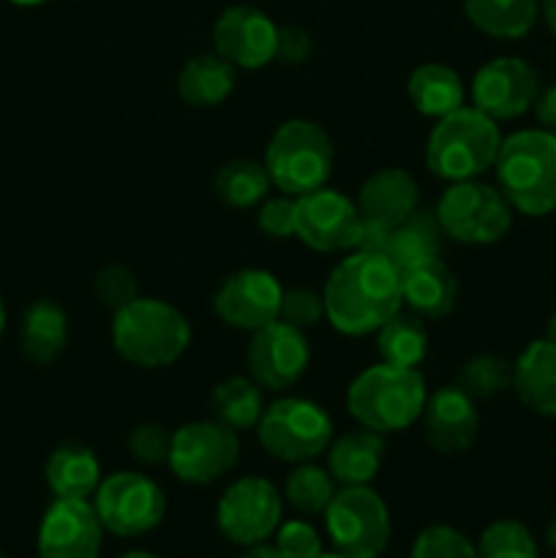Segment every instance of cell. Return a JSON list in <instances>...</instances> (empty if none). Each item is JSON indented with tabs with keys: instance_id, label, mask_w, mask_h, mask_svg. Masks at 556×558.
Wrapping results in <instances>:
<instances>
[{
	"instance_id": "6da1fadb",
	"label": "cell",
	"mask_w": 556,
	"mask_h": 558,
	"mask_svg": "<svg viewBox=\"0 0 556 558\" xmlns=\"http://www.w3.org/2000/svg\"><path fill=\"white\" fill-rule=\"evenodd\" d=\"M322 298L333 330L347 338L368 336L403 308L401 272L387 256L349 251L327 276Z\"/></svg>"
},
{
	"instance_id": "7a4b0ae2",
	"label": "cell",
	"mask_w": 556,
	"mask_h": 558,
	"mask_svg": "<svg viewBox=\"0 0 556 558\" xmlns=\"http://www.w3.org/2000/svg\"><path fill=\"white\" fill-rule=\"evenodd\" d=\"M494 169L496 189L512 213L543 218L556 210V131L523 129L505 136Z\"/></svg>"
},
{
	"instance_id": "3957f363",
	"label": "cell",
	"mask_w": 556,
	"mask_h": 558,
	"mask_svg": "<svg viewBox=\"0 0 556 558\" xmlns=\"http://www.w3.org/2000/svg\"><path fill=\"white\" fill-rule=\"evenodd\" d=\"M112 347L136 368H169L191 347V325L183 311L158 298H136L114 311Z\"/></svg>"
},
{
	"instance_id": "277c9868",
	"label": "cell",
	"mask_w": 556,
	"mask_h": 558,
	"mask_svg": "<svg viewBox=\"0 0 556 558\" xmlns=\"http://www.w3.org/2000/svg\"><path fill=\"white\" fill-rule=\"evenodd\" d=\"M501 131L494 118L474 104H463L456 112L436 120L425 142V167L434 178L447 183L478 180L494 169L501 147Z\"/></svg>"
},
{
	"instance_id": "5b68a950",
	"label": "cell",
	"mask_w": 556,
	"mask_h": 558,
	"mask_svg": "<svg viewBox=\"0 0 556 558\" xmlns=\"http://www.w3.org/2000/svg\"><path fill=\"white\" fill-rule=\"evenodd\" d=\"M428 401L420 368L371 365L360 371L347 390V409L363 428L376 434H398L414 425Z\"/></svg>"
},
{
	"instance_id": "8992f818",
	"label": "cell",
	"mask_w": 556,
	"mask_h": 558,
	"mask_svg": "<svg viewBox=\"0 0 556 558\" xmlns=\"http://www.w3.org/2000/svg\"><path fill=\"white\" fill-rule=\"evenodd\" d=\"M262 163L270 174L273 189L289 196H303L325 189L336 167V147L319 123L294 118L273 131Z\"/></svg>"
},
{
	"instance_id": "52a82bcc",
	"label": "cell",
	"mask_w": 556,
	"mask_h": 558,
	"mask_svg": "<svg viewBox=\"0 0 556 558\" xmlns=\"http://www.w3.org/2000/svg\"><path fill=\"white\" fill-rule=\"evenodd\" d=\"M262 450L283 463L316 461L333 441V420L311 398H278L256 423Z\"/></svg>"
},
{
	"instance_id": "ba28073f",
	"label": "cell",
	"mask_w": 556,
	"mask_h": 558,
	"mask_svg": "<svg viewBox=\"0 0 556 558\" xmlns=\"http://www.w3.org/2000/svg\"><path fill=\"white\" fill-rule=\"evenodd\" d=\"M434 213L445 238L461 245H494L512 227L510 202L496 185L480 180L447 185Z\"/></svg>"
},
{
	"instance_id": "9c48e42d",
	"label": "cell",
	"mask_w": 556,
	"mask_h": 558,
	"mask_svg": "<svg viewBox=\"0 0 556 558\" xmlns=\"http://www.w3.org/2000/svg\"><path fill=\"white\" fill-rule=\"evenodd\" d=\"M325 529L336 554L379 558L390 545V510L371 485H341L325 510Z\"/></svg>"
},
{
	"instance_id": "30bf717a",
	"label": "cell",
	"mask_w": 556,
	"mask_h": 558,
	"mask_svg": "<svg viewBox=\"0 0 556 558\" xmlns=\"http://www.w3.org/2000/svg\"><path fill=\"white\" fill-rule=\"evenodd\" d=\"M93 507L104 532L131 539L161 526L167 515V496L147 474L114 472L101 480L93 494Z\"/></svg>"
},
{
	"instance_id": "8fae6325",
	"label": "cell",
	"mask_w": 556,
	"mask_h": 558,
	"mask_svg": "<svg viewBox=\"0 0 556 558\" xmlns=\"http://www.w3.org/2000/svg\"><path fill=\"white\" fill-rule=\"evenodd\" d=\"M240 461L238 430L218 420H194L172 434L167 466L185 485H213Z\"/></svg>"
},
{
	"instance_id": "7c38bea8",
	"label": "cell",
	"mask_w": 556,
	"mask_h": 558,
	"mask_svg": "<svg viewBox=\"0 0 556 558\" xmlns=\"http://www.w3.org/2000/svg\"><path fill=\"white\" fill-rule=\"evenodd\" d=\"M283 521V496L267 477H240L216 505V526L232 545L249 548L270 539Z\"/></svg>"
},
{
	"instance_id": "4fadbf2b",
	"label": "cell",
	"mask_w": 556,
	"mask_h": 558,
	"mask_svg": "<svg viewBox=\"0 0 556 558\" xmlns=\"http://www.w3.org/2000/svg\"><path fill=\"white\" fill-rule=\"evenodd\" d=\"M309 365V338L298 327L276 319L262 330L251 332L249 349H245V368L262 390H289L303 379Z\"/></svg>"
},
{
	"instance_id": "5bb4252c",
	"label": "cell",
	"mask_w": 556,
	"mask_h": 558,
	"mask_svg": "<svg viewBox=\"0 0 556 558\" xmlns=\"http://www.w3.org/2000/svg\"><path fill=\"white\" fill-rule=\"evenodd\" d=\"M283 287L270 270L245 267L223 278L213 294V311L232 330L256 332L281 314Z\"/></svg>"
},
{
	"instance_id": "9a60e30c",
	"label": "cell",
	"mask_w": 556,
	"mask_h": 558,
	"mask_svg": "<svg viewBox=\"0 0 556 558\" xmlns=\"http://www.w3.org/2000/svg\"><path fill=\"white\" fill-rule=\"evenodd\" d=\"M360 221H363V216L358 210V202L325 185V189L298 196L294 238L309 245L311 251H316V254L352 251Z\"/></svg>"
},
{
	"instance_id": "2e32d148",
	"label": "cell",
	"mask_w": 556,
	"mask_h": 558,
	"mask_svg": "<svg viewBox=\"0 0 556 558\" xmlns=\"http://www.w3.org/2000/svg\"><path fill=\"white\" fill-rule=\"evenodd\" d=\"M537 90V71L523 58H510V54L480 65L472 85H469V96H472L474 107L488 114V118H494L496 123L516 120L523 112H529Z\"/></svg>"
},
{
	"instance_id": "e0dca14e",
	"label": "cell",
	"mask_w": 556,
	"mask_h": 558,
	"mask_svg": "<svg viewBox=\"0 0 556 558\" xmlns=\"http://www.w3.org/2000/svg\"><path fill=\"white\" fill-rule=\"evenodd\" d=\"M278 25L256 5H229L213 25V52L243 71L265 69L276 60Z\"/></svg>"
},
{
	"instance_id": "ac0fdd59",
	"label": "cell",
	"mask_w": 556,
	"mask_h": 558,
	"mask_svg": "<svg viewBox=\"0 0 556 558\" xmlns=\"http://www.w3.org/2000/svg\"><path fill=\"white\" fill-rule=\"evenodd\" d=\"M104 526L90 499H55L38 526V558H98Z\"/></svg>"
},
{
	"instance_id": "d6986e66",
	"label": "cell",
	"mask_w": 556,
	"mask_h": 558,
	"mask_svg": "<svg viewBox=\"0 0 556 558\" xmlns=\"http://www.w3.org/2000/svg\"><path fill=\"white\" fill-rule=\"evenodd\" d=\"M418 423L431 450L439 456H461L478 441V401L458 385H445L428 392Z\"/></svg>"
},
{
	"instance_id": "ffe728a7",
	"label": "cell",
	"mask_w": 556,
	"mask_h": 558,
	"mask_svg": "<svg viewBox=\"0 0 556 558\" xmlns=\"http://www.w3.org/2000/svg\"><path fill=\"white\" fill-rule=\"evenodd\" d=\"M354 202H358L360 216L392 229L420 207L418 180L401 167L376 169L363 180Z\"/></svg>"
},
{
	"instance_id": "44dd1931",
	"label": "cell",
	"mask_w": 556,
	"mask_h": 558,
	"mask_svg": "<svg viewBox=\"0 0 556 558\" xmlns=\"http://www.w3.org/2000/svg\"><path fill=\"white\" fill-rule=\"evenodd\" d=\"M401 300L403 308L418 314L420 319H445L458 305L456 272L439 256L428 262H420V265L401 272Z\"/></svg>"
},
{
	"instance_id": "7402d4cb",
	"label": "cell",
	"mask_w": 556,
	"mask_h": 558,
	"mask_svg": "<svg viewBox=\"0 0 556 558\" xmlns=\"http://www.w3.org/2000/svg\"><path fill=\"white\" fill-rule=\"evenodd\" d=\"M512 390L540 417H556V343L532 341L512 363Z\"/></svg>"
},
{
	"instance_id": "603a6c76",
	"label": "cell",
	"mask_w": 556,
	"mask_h": 558,
	"mask_svg": "<svg viewBox=\"0 0 556 558\" xmlns=\"http://www.w3.org/2000/svg\"><path fill=\"white\" fill-rule=\"evenodd\" d=\"M385 461V436L360 425L327 447V472L341 485H371Z\"/></svg>"
},
{
	"instance_id": "cb8c5ba5",
	"label": "cell",
	"mask_w": 556,
	"mask_h": 558,
	"mask_svg": "<svg viewBox=\"0 0 556 558\" xmlns=\"http://www.w3.org/2000/svg\"><path fill=\"white\" fill-rule=\"evenodd\" d=\"M69 314L55 300H33L22 314L20 349L33 365H52L69 347Z\"/></svg>"
},
{
	"instance_id": "d4e9b609",
	"label": "cell",
	"mask_w": 556,
	"mask_h": 558,
	"mask_svg": "<svg viewBox=\"0 0 556 558\" xmlns=\"http://www.w3.org/2000/svg\"><path fill=\"white\" fill-rule=\"evenodd\" d=\"M44 477L55 499H93L104 474L90 447L80 441H65L49 452Z\"/></svg>"
},
{
	"instance_id": "484cf974",
	"label": "cell",
	"mask_w": 556,
	"mask_h": 558,
	"mask_svg": "<svg viewBox=\"0 0 556 558\" xmlns=\"http://www.w3.org/2000/svg\"><path fill=\"white\" fill-rule=\"evenodd\" d=\"M238 87V69L218 52L194 54L178 74V96L194 109L221 107Z\"/></svg>"
},
{
	"instance_id": "4316f807",
	"label": "cell",
	"mask_w": 556,
	"mask_h": 558,
	"mask_svg": "<svg viewBox=\"0 0 556 558\" xmlns=\"http://www.w3.org/2000/svg\"><path fill=\"white\" fill-rule=\"evenodd\" d=\"M442 240H445V232L436 221V213L418 207L412 216L390 229L385 256L398 272H403L420 262L436 259L442 251Z\"/></svg>"
},
{
	"instance_id": "83f0119b",
	"label": "cell",
	"mask_w": 556,
	"mask_h": 558,
	"mask_svg": "<svg viewBox=\"0 0 556 558\" xmlns=\"http://www.w3.org/2000/svg\"><path fill=\"white\" fill-rule=\"evenodd\" d=\"M407 96L420 114L439 120L463 107V82L452 65L431 60L409 74Z\"/></svg>"
},
{
	"instance_id": "f1b7e54d",
	"label": "cell",
	"mask_w": 556,
	"mask_h": 558,
	"mask_svg": "<svg viewBox=\"0 0 556 558\" xmlns=\"http://www.w3.org/2000/svg\"><path fill=\"white\" fill-rule=\"evenodd\" d=\"M463 11L485 36L518 41L537 22L540 0H463Z\"/></svg>"
},
{
	"instance_id": "f546056e",
	"label": "cell",
	"mask_w": 556,
	"mask_h": 558,
	"mask_svg": "<svg viewBox=\"0 0 556 558\" xmlns=\"http://www.w3.org/2000/svg\"><path fill=\"white\" fill-rule=\"evenodd\" d=\"M428 327L412 311H398L376 330V352L382 363L398 368H420L428 357Z\"/></svg>"
},
{
	"instance_id": "4dcf8cb0",
	"label": "cell",
	"mask_w": 556,
	"mask_h": 558,
	"mask_svg": "<svg viewBox=\"0 0 556 558\" xmlns=\"http://www.w3.org/2000/svg\"><path fill=\"white\" fill-rule=\"evenodd\" d=\"M210 407L218 423L227 428L251 430L256 428L265 412V398H262V387L251 376H229L213 387Z\"/></svg>"
},
{
	"instance_id": "1f68e13d",
	"label": "cell",
	"mask_w": 556,
	"mask_h": 558,
	"mask_svg": "<svg viewBox=\"0 0 556 558\" xmlns=\"http://www.w3.org/2000/svg\"><path fill=\"white\" fill-rule=\"evenodd\" d=\"M273 183L267 174L265 163L249 161V158H234L227 161L213 178V191L218 199L234 210H249L259 202L267 199Z\"/></svg>"
},
{
	"instance_id": "d6a6232c",
	"label": "cell",
	"mask_w": 556,
	"mask_h": 558,
	"mask_svg": "<svg viewBox=\"0 0 556 558\" xmlns=\"http://www.w3.org/2000/svg\"><path fill=\"white\" fill-rule=\"evenodd\" d=\"M336 490L338 483L333 474L316 466L314 461L294 463V469L283 480V499L303 515H325Z\"/></svg>"
},
{
	"instance_id": "836d02e7",
	"label": "cell",
	"mask_w": 556,
	"mask_h": 558,
	"mask_svg": "<svg viewBox=\"0 0 556 558\" xmlns=\"http://www.w3.org/2000/svg\"><path fill=\"white\" fill-rule=\"evenodd\" d=\"M456 385L474 401H488L512 387V363L499 354H474L461 365Z\"/></svg>"
},
{
	"instance_id": "e575fe53",
	"label": "cell",
	"mask_w": 556,
	"mask_h": 558,
	"mask_svg": "<svg viewBox=\"0 0 556 558\" xmlns=\"http://www.w3.org/2000/svg\"><path fill=\"white\" fill-rule=\"evenodd\" d=\"M478 558H540V554L521 521H496L480 534Z\"/></svg>"
},
{
	"instance_id": "d590c367",
	"label": "cell",
	"mask_w": 556,
	"mask_h": 558,
	"mask_svg": "<svg viewBox=\"0 0 556 558\" xmlns=\"http://www.w3.org/2000/svg\"><path fill=\"white\" fill-rule=\"evenodd\" d=\"M409 558H478V545L458 529L434 523L414 537Z\"/></svg>"
},
{
	"instance_id": "8d00e7d4",
	"label": "cell",
	"mask_w": 556,
	"mask_h": 558,
	"mask_svg": "<svg viewBox=\"0 0 556 558\" xmlns=\"http://www.w3.org/2000/svg\"><path fill=\"white\" fill-rule=\"evenodd\" d=\"M93 294H96V300L104 308L114 314V311L125 308V305L140 298V283H136L134 272L129 267L107 265L93 278Z\"/></svg>"
},
{
	"instance_id": "74e56055",
	"label": "cell",
	"mask_w": 556,
	"mask_h": 558,
	"mask_svg": "<svg viewBox=\"0 0 556 558\" xmlns=\"http://www.w3.org/2000/svg\"><path fill=\"white\" fill-rule=\"evenodd\" d=\"M172 434L167 425L161 423H140L129 434V452L134 461L142 466H161L169 461V450H172Z\"/></svg>"
},
{
	"instance_id": "f35d334b",
	"label": "cell",
	"mask_w": 556,
	"mask_h": 558,
	"mask_svg": "<svg viewBox=\"0 0 556 558\" xmlns=\"http://www.w3.org/2000/svg\"><path fill=\"white\" fill-rule=\"evenodd\" d=\"M278 319H283L287 325L298 327V330L303 332L311 330V327H316L325 319V298L309 287L283 289L281 314H278Z\"/></svg>"
},
{
	"instance_id": "ab89813d",
	"label": "cell",
	"mask_w": 556,
	"mask_h": 558,
	"mask_svg": "<svg viewBox=\"0 0 556 558\" xmlns=\"http://www.w3.org/2000/svg\"><path fill=\"white\" fill-rule=\"evenodd\" d=\"M256 227L262 229V234L273 240L294 238V229H298V196L281 194L259 202V207H256Z\"/></svg>"
},
{
	"instance_id": "60d3db41",
	"label": "cell",
	"mask_w": 556,
	"mask_h": 558,
	"mask_svg": "<svg viewBox=\"0 0 556 558\" xmlns=\"http://www.w3.org/2000/svg\"><path fill=\"white\" fill-rule=\"evenodd\" d=\"M276 548L283 558H319L322 537L309 521H281L276 532Z\"/></svg>"
},
{
	"instance_id": "b9f144b4",
	"label": "cell",
	"mask_w": 556,
	"mask_h": 558,
	"mask_svg": "<svg viewBox=\"0 0 556 558\" xmlns=\"http://www.w3.org/2000/svg\"><path fill=\"white\" fill-rule=\"evenodd\" d=\"M314 54V38L305 27L300 25H283L278 27L276 41V60L281 65H303L309 63Z\"/></svg>"
},
{
	"instance_id": "7bdbcfd3",
	"label": "cell",
	"mask_w": 556,
	"mask_h": 558,
	"mask_svg": "<svg viewBox=\"0 0 556 558\" xmlns=\"http://www.w3.org/2000/svg\"><path fill=\"white\" fill-rule=\"evenodd\" d=\"M387 238H390V227H382V223L363 218V221H360L358 238H354L352 251H360V254H379V256H385Z\"/></svg>"
},
{
	"instance_id": "ee69618b",
	"label": "cell",
	"mask_w": 556,
	"mask_h": 558,
	"mask_svg": "<svg viewBox=\"0 0 556 558\" xmlns=\"http://www.w3.org/2000/svg\"><path fill=\"white\" fill-rule=\"evenodd\" d=\"M532 112H534V118H537V123L543 125V129L556 131V82H554V85L540 87L537 96H534Z\"/></svg>"
},
{
	"instance_id": "f6af8a7d",
	"label": "cell",
	"mask_w": 556,
	"mask_h": 558,
	"mask_svg": "<svg viewBox=\"0 0 556 558\" xmlns=\"http://www.w3.org/2000/svg\"><path fill=\"white\" fill-rule=\"evenodd\" d=\"M238 558H283V556L276 545L259 543V545H249V548H245Z\"/></svg>"
},
{
	"instance_id": "bcb514c9",
	"label": "cell",
	"mask_w": 556,
	"mask_h": 558,
	"mask_svg": "<svg viewBox=\"0 0 556 558\" xmlns=\"http://www.w3.org/2000/svg\"><path fill=\"white\" fill-rule=\"evenodd\" d=\"M540 16H543L545 27L556 36V0H540Z\"/></svg>"
},
{
	"instance_id": "7dc6e473",
	"label": "cell",
	"mask_w": 556,
	"mask_h": 558,
	"mask_svg": "<svg viewBox=\"0 0 556 558\" xmlns=\"http://www.w3.org/2000/svg\"><path fill=\"white\" fill-rule=\"evenodd\" d=\"M545 338H548V341H554V343H556V311H554V314H551L548 325H545Z\"/></svg>"
},
{
	"instance_id": "c3c4849f",
	"label": "cell",
	"mask_w": 556,
	"mask_h": 558,
	"mask_svg": "<svg viewBox=\"0 0 556 558\" xmlns=\"http://www.w3.org/2000/svg\"><path fill=\"white\" fill-rule=\"evenodd\" d=\"M120 558H158V556L150 554V550H129V554H123Z\"/></svg>"
},
{
	"instance_id": "681fc988",
	"label": "cell",
	"mask_w": 556,
	"mask_h": 558,
	"mask_svg": "<svg viewBox=\"0 0 556 558\" xmlns=\"http://www.w3.org/2000/svg\"><path fill=\"white\" fill-rule=\"evenodd\" d=\"M9 3H14V5H25V9H33V5H44V3H49V0H9Z\"/></svg>"
},
{
	"instance_id": "f907efd6",
	"label": "cell",
	"mask_w": 556,
	"mask_h": 558,
	"mask_svg": "<svg viewBox=\"0 0 556 558\" xmlns=\"http://www.w3.org/2000/svg\"><path fill=\"white\" fill-rule=\"evenodd\" d=\"M545 537H548L551 548L556 550V518H554V521H551V526H548V532H545Z\"/></svg>"
},
{
	"instance_id": "816d5d0a",
	"label": "cell",
	"mask_w": 556,
	"mask_h": 558,
	"mask_svg": "<svg viewBox=\"0 0 556 558\" xmlns=\"http://www.w3.org/2000/svg\"><path fill=\"white\" fill-rule=\"evenodd\" d=\"M3 332H5V303L3 298H0V338H3Z\"/></svg>"
},
{
	"instance_id": "f5cc1de1",
	"label": "cell",
	"mask_w": 556,
	"mask_h": 558,
	"mask_svg": "<svg viewBox=\"0 0 556 558\" xmlns=\"http://www.w3.org/2000/svg\"><path fill=\"white\" fill-rule=\"evenodd\" d=\"M319 558H347V556H341V554H322Z\"/></svg>"
},
{
	"instance_id": "db71d44e",
	"label": "cell",
	"mask_w": 556,
	"mask_h": 558,
	"mask_svg": "<svg viewBox=\"0 0 556 558\" xmlns=\"http://www.w3.org/2000/svg\"><path fill=\"white\" fill-rule=\"evenodd\" d=\"M0 558H5V556H3V554H0Z\"/></svg>"
}]
</instances>
